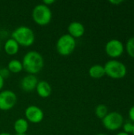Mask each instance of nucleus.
Masks as SVG:
<instances>
[{
  "instance_id": "f03ea898",
  "label": "nucleus",
  "mask_w": 134,
  "mask_h": 135,
  "mask_svg": "<svg viewBox=\"0 0 134 135\" xmlns=\"http://www.w3.org/2000/svg\"><path fill=\"white\" fill-rule=\"evenodd\" d=\"M11 38L16 40L20 46L30 47L34 44L36 36L31 28L25 25H21L12 32Z\"/></svg>"
},
{
  "instance_id": "39448f33",
  "label": "nucleus",
  "mask_w": 134,
  "mask_h": 135,
  "mask_svg": "<svg viewBox=\"0 0 134 135\" xmlns=\"http://www.w3.org/2000/svg\"><path fill=\"white\" fill-rule=\"evenodd\" d=\"M77 46L76 39L68 33L62 35L56 42L57 52L62 56H67L72 54Z\"/></svg>"
},
{
  "instance_id": "f3484780",
  "label": "nucleus",
  "mask_w": 134,
  "mask_h": 135,
  "mask_svg": "<svg viewBox=\"0 0 134 135\" xmlns=\"http://www.w3.org/2000/svg\"><path fill=\"white\" fill-rule=\"evenodd\" d=\"M95 114L97 118L103 119L108 114V108L105 104H99L95 108Z\"/></svg>"
},
{
  "instance_id": "f257e3e1",
  "label": "nucleus",
  "mask_w": 134,
  "mask_h": 135,
  "mask_svg": "<svg viewBox=\"0 0 134 135\" xmlns=\"http://www.w3.org/2000/svg\"><path fill=\"white\" fill-rule=\"evenodd\" d=\"M23 70L28 74H36L41 71L44 66V59L40 53L36 51H29L23 57L21 61Z\"/></svg>"
},
{
  "instance_id": "4be33fe9",
  "label": "nucleus",
  "mask_w": 134,
  "mask_h": 135,
  "mask_svg": "<svg viewBox=\"0 0 134 135\" xmlns=\"http://www.w3.org/2000/svg\"><path fill=\"white\" fill-rule=\"evenodd\" d=\"M54 2H55V0H43V4H44L45 6H47L49 7L51 5H52Z\"/></svg>"
},
{
  "instance_id": "a211bd4d",
  "label": "nucleus",
  "mask_w": 134,
  "mask_h": 135,
  "mask_svg": "<svg viewBox=\"0 0 134 135\" xmlns=\"http://www.w3.org/2000/svg\"><path fill=\"white\" fill-rule=\"evenodd\" d=\"M126 50L128 53V55L134 59V36L130 38L126 44Z\"/></svg>"
},
{
  "instance_id": "0eeeda50",
  "label": "nucleus",
  "mask_w": 134,
  "mask_h": 135,
  "mask_svg": "<svg viewBox=\"0 0 134 135\" xmlns=\"http://www.w3.org/2000/svg\"><path fill=\"white\" fill-rule=\"evenodd\" d=\"M17 97L11 90H2L0 92V110L9 111L17 104Z\"/></svg>"
},
{
  "instance_id": "a878e982",
  "label": "nucleus",
  "mask_w": 134,
  "mask_h": 135,
  "mask_svg": "<svg viewBox=\"0 0 134 135\" xmlns=\"http://www.w3.org/2000/svg\"><path fill=\"white\" fill-rule=\"evenodd\" d=\"M0 135H11L9 133H6V132H2V133H0Z\"/></svg>"
},
{
  "instance_id": "ddd939ff",
  "label": "nucleus",
  "mask_w": 134,
  "mask_h": 135,
  "mask_svg": "<svg viewBox=\"0 0 134 135\" xmlns=\"http://www.w3.org/2000/svg\"><path fill=\"white\" fill-rule=\"evenodd\" d=\"M28 127V122L24 118H19L13 123V130L16 132V134H26Z\"/></svg>"
},
{
  "instance_id": "9d476101",
  "label": "nucleus",
  "mask_w": 134,
  "mask_h": 135,
  "mask_svg": "<svg viewBox=\"0 0 134 135\" xmlns=\"http://www.w3.org/2000/svg\"><path fill=\"white\" fill-rule=\"evenodd\" d=\"M38 82H39V81L36 75L27 74L21 80L20 85L23 91L32 92L33 90H36Z\"/></svg>"
},
{
  "instance_id": "393cba45",
  "label": "nucleus",
  "mask_w": 134,
  "mask_h": 135,
  "mask_svg": "<svg viewBox=\"0 0 134 135\" xmlns=\"http://www.w3.org/2000/svg\"><path fill=\"white\" fill-rule=\"evenodd\" d=\"M116 135H130V134H126V133H125V132H120V133H118Z\"/></svg>"
},
{
  "instance_id": "bb28decb",
  "label": "nucleus",
  "mask_w": 134,
  "mask_h": 135,
  "mask_svg": "<svg viewBox=\"0 0 134 135\" xmlns=\"http://www.w3.org/2000/svg\"><path fill=\"white\" fill-rule=\"evenodd\" d=\"M133 135H134V123H133V132H132Z\"/></svg>"
},
{
  "instance_id": "b1692460",
  "label": "nucleus",
  "mask_w": 134,
  "mask_h": 135,
  "mask_svg": "<svg viewBox=\"0 0 134 135\" xmlns=\"http://www.w3.org/2000/svg\"><path fill=\"white\" fill-rule=\"evenodd\" d=\"M4 83H5V79H4V78H2L0 76V92H1V91H2V89H3Z\"/></svg>"
},
{
  "instance_id": "c756f323",
  "label": "nucleus",
  "mask_w": 134,
  "mask_h": 135,
  "mask_svg": "<svg viewBox=\"0 0 134 135\" xmlns=\"http://www.w3.org/2000/svg\"><path fill=\"white\" fill-rule=\"evenodd\" d=\"M0 50H1V45H0Z\"/></svg>"
},
{
  "instance_id": "2eb2a0df",
  "label": "nucleus",
  "mask_w": 134,
  "mask_h": 135,
  "mask_svg": "<svg viewBox=\"0 0 134 135\" xmlns=\"http://www.w3.org/2000/svg\"><path fill=\"white\" fill-rule=\"evenodd\" d=\"M88 74L91 78H95V79L102 78L103 77L106 75L103 66L99 65V64L92 66L88 70Z\"/></svg>"
},
{
  "instance_id": "423d86ee",
  "label": "nucleus",
  "mask_w": 134,
  "mask_h": 135,
  "mask_svg": "<svg viewBox=\"0 0 134 135\" xmlns=\"http://www.w3.org/2000/svg\"><path fill=\"white\" fill-rule=\"evenodd\" d=\"M102 123L105 129L115 131L122 127L124 123L123 116L118 112H108V114L102 119Z\"/></svg>"
},
{
  "instance_id": "dca6fc26",
  "label": "nucleus",
  "mask_w": 134,
  "mask_h": 135,
  "mask_svg": "<svg viewBox=\"0 0 134 135\" xmlns=\"http://www.w3.org/2000/svg\"><path fill=\"white\" fill-rule=\"evenodd\" d=\"M7 69L10 73L18 74L23 70V66L21 61L18 59H11L7 65Z\"/></svg>"
},
{
  "instance_id": "9b49d317",
  "label": "nucleus",
  "mask_w": 134,
  "mask_h": 135,
  "mask_svg": "<svg viewBox=\"0 0 134 135\" xmlns=\"http://www.w3.org/2000/svg\"><path fill=\"white\" fill-rule=\"evenodd\" d=\"M67 31L69 35H70L74 39H77L81 37L85 34V28L82 23L79 21H72L68 25Z\"/></svg>"
},
{
  "instance_id": "1a4fd4ad",
  "label": "nucleus",
  "mask_w": 134,
  "mask_h": 135,
  "mask_svg": "<svg viewBox=\"0 0 134 135\" xmlns=\"http://www.w3.org/2000/svg\"><path fill=\"white\" fill-rule=\"evenodd\" d=\"M25 119L32 123L36 124L43 121L44 114L43 110L36 105H29L24 111Z\"/></svg>"
},
{
  "instance_id": "cd10ccee",
  "label": "nucleus",
  "mask_w": 134,
  "mask_h": 135,
  "mask_svg": "<svg viewBox=\"0 0 134 135\" xmlns=\"http://www.w3.org/2000/svg\"><path fill=\"white\" fill-rule=\"evenodd\" d=\"M96 135H107V134H98Z\"/></svg>"
},
{
  "instance_id": "20e7f679",
  "label": "nucleus",
  "mask_w": 134,
  "mask_h": 135,
  "mask_svg": "<svg viewBox=\"0 0 134 135\" xmlns=\"http://www.w3.org/2000/svg\"><path fill=\"white\" fill-rule=\"evenodd\" d=\"M105 74L113 79H122L126 77L127 69L124 63L120 61L111 59L103 66Z\"/></svg>"
},
{
  "instance_id": "7c9ffc66",
  "label": "nucleus",
  "mask_w": 134,
  "mask_h": 135,
  "mask_svg": "<svg viewBox=\"0 0 134 135\" xmlns=\"http://www.w3.org/2000/svg\"><path fill=\"white\" fill-rule=\"evenodd\" d=\"M0 69H1V66H0Z\"/></svg>"
},
{
  "instance_id": "5701e85b",
  "label": "nucleus",
  "mask_w": 134,
  "mask_h": 135,
  "mask_svg": "<svg viewBox=\"0 0 134 135\" xmlns=\"http://www.w3.org/2000/svg\"><path fill=\"white\" fill-rule=\"evenodd\" d=\"M109 2H110L111 4H112V5H118V6L119 4L122 3L123 1H122V0H110Z\"/></svg>"
},
{
  "instance_id": "4468645a",
  "label": "nucleus",
  "mask_w": 134,
  "mask_h": 135,
  "mask_svg": "<svg viewBox=\"0 0 134 135\" xmlns=\"http://www.w3.org/2000/svg\"><path fill=\"white\" fill-rule=\"evenodd\" d=\"M20 45L13 38L8 39L4 44V51L9 55H14L19 51Z\"/></svg>"
},
{
  "instance_id": "6ab92c4d",
  "label": "nucleus",
  "mask_w": 134,
  "mask_h": 135,
  "mask_svg": "<svg viewBox=\"0 0 134 135\" xmlns=\"http://www.w3.org/2000/svg\"><path fill=\"white\" fill-rule=\"evenodd\" d=\"M122 127H123V130L125 133L126 134H132L133 132V123H131V122H126L125 123H123L122 125Z\"/></svg>"
},
{
  "instance_id": "7ed1b4c3",
  "label": "nucleus",
  "mask_w": 134,
  "mask_h": 135,
  "mask_svg": "<svg viewBox=\"0 0 134 135\" xmlns=\"http://www.w3.org/2000/svg\"><path fill=\"white\" fill-rule=\"evenodd\" d=\"M32 17L36 24L40 26H45L51 21L52 12L49 6L40 3L35 6L32 9Z\"/></svg>"
},
{
  "instance_id": "412c9836",
  "label": "nucleus",
  "mask_w": 134,
  "mask_h": 135,
  "mask_svg": "<svg viewBox=\"0 0 134 135\" xmlns=\"http://www.w3.org/2000/svg\"><path fill=\"white\" fill-rule=\"evenodd\" d=\"M129 117H130V120L134 123V105L130 108V109L129 111Z\"/></svg>"
},
{
  "instance_id": "6e6552de",
  "label": "nucleus",
  "mask_w": 134,
  "mask_h": 135,
  "mask_svg": "<svg viewBox=\"0 0 134 135\" xmlns=\"http://www.w3.org/2000/svg\"><path fill=\"white\" fill-rule=\"evenodd\" d=\"M105 51L109 57L112 59H116L120 57L123 54L124 45L122 42L119 40L112 39L106 44Z\"/></svg>"
},
{
  "instance_id": "f8f14e48",
  "label": "nucleus",
  "mask_w": 134,
  "mask_h": 135,
  "mask_svg": "<svg viewBox=\"0 0 134 135\" xmlns=\"http://www.w3.org/2000/svg\"><path fill=\"white\" fill-rule=\"evenodd\" d=\"M36 91L39 95V97L42 98H47L51 95L52 87L48 81L42 80V81H39L36 88Z\"/></svg>"
},
{
  "instance_id": "c85d7f7f",
  "label": "nucleus",
  "mask_w": 134,
  "mask_h": 135,
  "mask_svg": "<svg viewBox=\"0 0 134 135\" xmlns=\"http://www.w3.org/2000/svg\"><path fill=\"white\" fill-rule=\"evenodd\" d=\"M15 135H28V134H15Z\"/></svg>"
},
{
  "instance_id": "aec40b11",
  "label": "nucleus",
  "mask_w": 134,
  "mask_h": 135,
  "mask_svg": "<svg viewBox=\"0 0 134 135\" xmlns=\"http://www.w3.org/2000/svg\"><path fill=\"white\" fill-rule=\"evenodd\" d=\"M10 74H11V73H10L9 70L7 69V67H1V69H0V76H1L2 78L6 79V78H9V75H10Z\"/></svg>"
}]
</instances>
